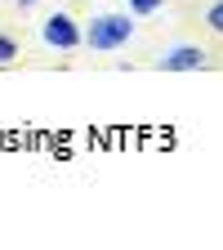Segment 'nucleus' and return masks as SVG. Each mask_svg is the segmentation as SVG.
Segmentation results:
<instances>
[{
  "instance_id": "obj_2",
  "label": "nucleus",
  "mask_w": 223,
  "mask_h": 250,
  "mask_svg": "<svg viewBox=\"0 0 223 250\" xmlns=\"http://www.w3.org/2000/svg\"><path fill=\"white\" fill-rule=\"evenodd\" d=\"M45 41H49V45H58V49H72L81 36H76V27H72V18H67V14H54V18L45 22Z\"/></svg>"
},
{
  "instance_id": "obj_5",
  "label": "nucleus",
  "mask_w": 223,
  "mask_h": 250,
  "mask_svg": "<svg viewBox=\"0 0 223 250\" xmlns=\"http://www.w3.org/2000/svg\"><path fill=\"white\" fill-rule=\"evenodd\" d=\"M210 27H214V31H223V0L210 9Z\"/></svg>"
},
{
  "instance_id": "obj_1",
  "label": "nucleus",
  "mask_w": 223,
  "mask_h": 250,
  "mask_svg": "<svg viewBox=\"0 0 223 250\" xmlns=\"http://www.w3.org/2000/svg\"><path fill=\"white\" fill-rule=\"evenodd\" d=\"M130 31H134V22L130 18H116V14H103L99 22L89 27V49H116V45H125L130 41Z\"/></svg>"
},
{
  "instance_id": "obj_4",
  "label": "nucleus",
  "mask_w": 223,
  "mask_h": 250,
  "mask_svg": "<svg viewBox=\"0 0 223 250\" xmlns=\"http://www.w3.org/2000/svg\"><path fill=\"white\" fill-rule=\"evenodd\" d=\"M130 5H134L139 14H156V9H161V0H130Z\"/></svg>"
},
{
  "instance_id": "obj_3",
  "label": "nucleus",
  "mask_w": 223,
  "mask_h": 250,
  "mask_svg": "<svg viewBox=\"0 0 223 250\" xmlns=\"http://www.w3.org/2000/svg\"><path fill=\"white\" fill-rule=\"evenodd\" d=\"M201 62H205V54H201V49L183 45V49L165 54V62H161V67H165V72H192V67H201Z\"/></svg>"
},
{
  "instance_id": "obj_6",
  "label": "nucleus",
  "mask_w": 223,
  "mask_h": 250,
  "mask_svg": "<svg viewBox=\"0 0 223 250\" xmlns=\"http://www.w3.org/2000/svg\"><path fill=\"white\" fill-rule=\"evenodd\" d=\"M18 49H14V41H5V36H0V62H9Z\"/></svg>"
}]
</instances>
